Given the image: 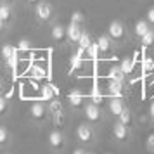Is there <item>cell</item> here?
<instances>
[{
  "instance_id": "obj_39",
  "label": "cell",
  "mask_w": 154,
  "mask_h": 154,
  "mask_svg": "<svg viewBox=\"0 0 154 154\" xmlns=\"http://www.w3.org/2000/svg\"><path fill=\"white\" fill-rule=\"evenodd\" d=\"M38 2H40V0H26V4H28L29 7H35V5L38 4Z\"/></svg>"
},
{
  "instance_id": "obj_43",
  "label": "cell",
  "mask_w": 154,
  "mask_h": 154,
  "mask_svg": "<svg viewBox=\"0 0 154 154\" xmlns=\"http://www.w3.org/2000/svg\"><path fill=\"white\" fill-rule=\"evenodd\" d=\"M7 154H12V152H7Z\"/></svg>"
},
{
  "instance_id": "obj_19",
  "label": "cell",
  "mask_w": 154,
  "mask_h": 154,
  "mask_svg": "<svg viewBox=\"0 0 154 154\" xmlns=\"http://www.w3.org/2000/svg\"><path fill=\"white\" fill-rule=\"evenodd\" d=\"M14 54H17V49H16V45H11V43H5V45L2 47V50H0V56H2L4 61L11 59Z\"/></svg>"
},
{
  "instance_id": "obj_31",
  "label": "cell",
  "mask_w": 154,
  "mask_h": 154,
  "mask_svg": "<svg viewBox=\"0 0 154 154\" xmlns=\"http://www.w3.org/2000/svg\"><path fill=\"white\" fill-rule=\"evenodd\" d=\"M5 63L9 64V68H11V69H16V68H17V63H19V52H17V54H14L11 59H7Z\"/></svg>"
},
{
  "instance_id": "obj_11",
  "label": "cell",
  "mask_w": 154,
  "mask_h": 154,
  "mask_svg": "<svg viewBox=\"0 0 154 154\" xmlns=\"http://www.w3.org/2000/svg\"><path fill=\"white\" fill-rule=\"evenodd\" d=\"M50 38L57 43V45H64V43L68 42V35H66V26L61 24V23H57L52 26L50 29Z\"/></svg>"
},
{
  "instance_id": "obj_5",
  "label": "cell",
  "mask_w": 154,
  "mask_h": 154,
  "mask_svg": "<svg viewBox=\"0 0 154 154\" xmlns=\"http://www.w3.org/2000/svg\"><path fill=\"white\" fill-rule=\"evenodd\" d=\"M83 114L85 119L92 125H100L104 121V112L100 109V106L94 104V102H88V104L83 106Z\"/></svg>"
},
{
  "instance_id": "obj_12",
  "label": "cell",
  "mask_w": 154,
  "mask_h": 154,
  "mask_svg": "<svg viewBox=\"0 0 154 154\" xmlns=\"http://www.w3.org/2000/svg\"><path fill=\"white\" fill-rule=\"evenodd\" d=\"M68 104H69V107L73 109V111L83 109V106H85L83 94H82L80 90H71L69 94H68Z\"/></svg>"
},
{
  "instance_id": "obj_41",
  "label": "cell",
  "mask_w": 154,
  "mask_h": 154,
  "mask_svg": "<svg viewBox=\"0 0 154 154\" xmlns=\"http://www.w3.org/2000/svg\"><path fill=\"white\" fill-rule=\"evenodd\" d=\"M87 154H95V152H90V151H87Z\"/></svg>"
},
{
  "instance_id": "obj_27",
  "label": "cell",
  "mask_w": 154,
  "mask_h": 154,
  "mask_svg": "<svg viewBox=\"0 0 154 154\" xmlns=\"http://www.w3.org/2000/svg\"><path fill=\"white\" fill-rule=\"evenodd\" d=\"M85 54H88V57H92V59H97L99 57V45H97V42H92L90 47L85 50Z\"/></svg>"
},
{
  "instance_id": "obj_2",
  "label": "cell",
  "mask_w": 154,
  "mask_h": 154,
  "mask_svg": "<svg viewBox=\"0 0 154 154\" xmlns=\"http://www.w3.org/2000/svg\"><path fill=\"white\" fill-rule=\"evenodd\" d=\"M28 118L31 123H35V125H45L50 118V111H49V106L45 100H36L31 104L28 111Z\"/></svg>"
},
{
  "instance_id": "obj_25",
  "label": "cell",
  "mask_w": 154,
  "mask_h": 154,
  "mask_svg": "<svg viewBox=\"0 0 154 154\" xmlns=\"http://www.w3.org/2000/svg\"><path fill=\"white\" fill-rule=\"evenodd\" d=\"M11 111V106H9V100L5 97L0 95V118H5Z\"/></svg>"
},
{
  "instance_id": "obj_9",
  "label": "cell",
  "mask_w": 154,
  "mask_h": 154,
  "mask_svg": "<svg viewBox=\"0 0 154 154\" xmlns=\"http://www.w3.org/2000/svg\"><path fill=\"white\" fill-rule=\"evenodd\" d=\"M83 33V24H78V23L71 21L66 28V35H68V43L71 45H78V40Z\"/></svg>"
},
{
  "instance_id": "obj_40",
  "label": "cell",
  "mask_w": 154,
  "mask_h": 154,
  "mask_svg": "<svg viewBox=\"0 0 154 154\" xmlns=\"http://www.w3.org/2000/svg\"><path fill=\"white\" fill-rule=\"evenodd\" d=\"M16 0H0V4H11V5H14Z\"/></svg>"
},
{
  "instance_id": "obj_38",
  "label": "cell",
  "mask_w": 154,
  "mask_h": 154,
  "mask_svg": "<svg viewBox=\"0 0 154 154\" xmlns=\"http://www.w3.org/2000/svg\"><path fill=\"white\" fill-rule=\"evenodd\" d=\"M73 154H87V151H85L83 147H78V149H75V151H73Z\"/></svg>"
},
{
  "instance_id": "obj_15",
  "label": "cell",
  "mask_w": 154,
  "mask_h": 154,
  "mask_svg": "<svg viewBox=\"0 0 154 154\" xmlns=\"http://www.w3.org/2000/svg\"><path fill=\"white\" fill-rule=\"evenodd\" d=\"M92 42H94V40H92L90 33L83 29V33H82L80 40H78V52H76L78 56H82V57H83V56H85V50H87L88 47H90V43H92Z\"/></svg>"
},
{
  "instance_id": "obj_4",
  "label": "cell",
  "mask_w": 154,
  "mask_h": 154,
  "mask_svg": "<svg viewBox=\"0 0 154 154\" xmlns=\"http://www.w3.org/2000/svg\"><path fill=\"white\" fill-rule=\"evenodd\" d=\"M33 11H35V17L38 24H47L54 17V7L49 0H40L33 7Z\"/></svg>"
},
{
  "instance_id": "obj_22",
  "label": "cell",
  "mask_w": 154,
  "mask_h": 154,
  "mask_svg": "<svg viewBox=\"0 0 154 154\" xmlns=\"http://www.w3.org/2000/svg\"><path fill=\"white\" fill-rule=\"evenodd\" d=\"M139 40H140V43H142L146 49H147V47H152V45H154V28H151L146 35L142 36V38H139Z\"/></svg>"
},
{
  "instance_id": "obj_7",
  "label": "cell",
  "mask_w": 154,
  "mask_h": 154,
  "mask_svg": "<svg viewBox=\"0 0 154 154\" xmlns=\"http://www.w3.org/2000/svg\"><path fill=\"white\" fill-rule=\"evenodd\" d=\"M49 147L54 154H59L64 151L66 147V139H64V133L57 128V130H50L49 132Z\"/></svg>"
},
{
  "instance_id": "obj_37",
  "label": "cell",
  "mask_w": 154,
  "mask_h": 154,
  "mask_svg": "<svg viewBox=\"0 0 154 154\" xmlns=\"http://www.w3.org/2000/svg\"><path fill=\"white\" fill-rule=\"evenodd\" d=\"M7 29H9V26H7L4 21H2V19H0V36L5 35V31H7Z\"/></svg>"
},
{
  "instance_id": "obj_10",
  "label": "cell",
  "mask_w": 154,
  "mask_h": 154,
  "mask_svg": "<svg viewBox=\"0 0 154 154\" xmlns=\"http://www.w3.org/2000/svg\"><path fill=\"white\" fill-rule=\"evenodd\" d=\"M99 45V57H107L109 54H112V49H114V42H112L109 35H100L97 40Z\"/></svg>"
},
{
  "instance_id": "obj_20",
  "label": "cell",
  "mask_w": 154,
  "mask_h": 154,
  "mask_svg": "<svg viewBox=\"0 0 154 154\" xmlns=\"http://www.w3.org/2000/svg\"><path fill=\"white\" fill-rule=\"evenodd\" d=\"M11 132L7 130V126L0 125V147H7L11 144Z\"/></svg>"
},
{
  "instance_id": "obj_32",
  "label": "cell",
  "mask_w": 154,
  "mask_h": 154,
  "mask_svg": "<svg viewBox=\"0 0 154 154\" xmlns=\"http://www.w3.org/2000/svg\"><path fill=\"white\" fill-rule=\"evenodd\" d=\"M146 19H147V23L151 24V28H154V7H149V9H147Z\"/></svg>"
},
{
  "instance_id": "obj_30",
  "label": "cell",
  "mask_w": 154,
  "mask_h": 154,
  "mask_svg": "<svg viewBox=\"0 0 154 154\" xmlns=\"http://www.w3.org/2000/svg\"><path fill=\"white\" fill-rule=\"evenodd\" d=\"M71 21L78 23V24H85V14L80 12V11H75V12L71 14Z\"/></svg>"
},
{
  "instance_id": "obj_6",
  "label": "cell",
  "mask_w": 154,
  "mask_h": 154,
  "mask_svg": "<svg viewBox=\"0 0 154 154\" xmlns=\"http://www.w3.org/2000/svg\"><path fill=\"white\" fill-rule=\"evenodd\" d=\"M112 139L119 142V144H128L130 139H132V128L130 126L123 125V123H119L118 119L114 121V125H112Z\"/></svg>"
},
{
  "instance_id": "obj_1",
  "label": "cell",
  "mask_w": 154,
  "mask_h": 154,
  "mask_svg": "<svg viewBox=\"0 0 154 154\" xmlns=\"http://www.w3.org/2000/svg\"><path fill=\"white\" fill-rule=\"evenodd\" d=\"M107 35L111 38L114 45H125L128 40H130V31L126 28V24L119 19H114V21L107 26Z\"/></svg>"
},
{
  "instance_id": "obj_17",
  "label": "cell",
  "mask_w": 154,
  "mask_h": 154,
  "mask_svg": "<svg viewBox=\"0 0 154 154\" xmlns=\"http://www.w3.org/2000/svg\"><path fill=\"white\" fill-rule=\"evenodd\" d=\"M149 29H151V24L147 23V19H140V21H137L133 24V35L137 38H142Z\"/></svg>"
},
{
  "instance_id": "obj_24",
  "label": "cell",
  "mask_w": 154,
  "mask_h": 154,
  "mask_svg": "<svg viewBox=\"0 0 154 154\" xmlns=\"http://www.w3.org/2000/svg\"><path fill=\"white\" fill-rule=\"evenodd\" d=\"M52 119H54V126L56 128H64V125H66V114H64V111L54 114Z\"/></svg>"
},
{
  "instance_id": "obj_42",
  "label": "cell",
  "mask_w": 154,
  "mask_h": 154,
  "mask_svg": "<svg viewBox=\"0 0 154 154\" xmlns=\"http://www.w3.org/2000/svg\"><path fill=\"white\" fill-rule=\"evenodd\" d=\"M106 154H111V152H106Z\"/></svg>"
},
{
  "instance_id": "obj_34",
  "label": "cell",
  "mask_w": 154,
  "mask_h": 154,
  "mask_svg": "<svg viewBox=\"0 0 154 154\" xmlns=\"http://www.w3.org/2000/svg\"><path fill=\"white\" fill-rule=\"evenodd\" d=\"M90 99H92V102H94V104H97V106L102 104V97H100V94H99L97 90H94V92H92Z\"/></svg>"
},
{
  "instance_id": "obj_16",
  "label": "cell",
  "mask_w": 154,
  "mask_h": 154,
  "mask_svg": "<svg viewBox=\"0 0 154 154\" xmlns=\"http://www.w3.org/2000/svg\"><path fill=\"white\" fill-rule=\"evenodd\" d=\"M116 119H118L119 123H123V125H126V126H130V128H132V126H133V112H132V109H130L128 106H125V107H123V111L116 116Z\"/></svg>"
},
{
  "instance_id": "obj_26",
  "label": "cell",
  "mask_w": 154,
  "mask_h": 154,
  "mask_svg": "<svg viewBox=\"0 0 154 154\" xmlns=\"http://www.w3.org/2000/svg\"><path fill=\"white\" fill-rule=\"evenodd\" d=\"M16 49H17V52H29L31 50V42L26 40V38H21L16 43Z\"/></svg>"
},
{
  "instance_id": "obj_29",
  "label": "cell",
  "mask_w": 154,
  "mask_h": 154,
  "mask_svg": "<svg viewBox=\"0 0 154 154\" xmlns=\"http://www.w3.org/2000/svg\"><path fill=\"white\" fill-rule=\"evenodd\" d=\"M29 73H31V76L36 78V80H42V78L45 76V69L40 68V66H33V68L29 69Z\"/></svg>"
},
{
  "instance_id": "obj_23",
  "label": "cell",
  "mask_w": 154,
  "mask_h": 154,
  "mask_svg": "<svg viewBox=\"0 0 154 154\" xmlns=\"http://www.w3.org/2000/svg\"><path fill=\"white\" fill-rule=\"evenodd\" d=\"M119 68L123 69V73H125L126 76L132 73L133 69V61H132V57H123V61H121V64H119Z\"/></svg>"
},
{
  "instance_id": "obj_28",
  "label": "cell",
  "mask_w": 154,
  "mask_h": 154,
  "mask_svg": "<svg viewBox=\"0 0 154 154\" xmlns=\"http://www.w3.org/2000/svg\"><path fill=\"white\" fill-rule=\"evenodd\" d=\"M109 75H111V78H114V80H123V82H125V73H123V69H121V68H119V66H114V68H112L111 69V73H109Z\"/></svg>"
},
{
  "instance_id": "obj_44",
  "label": "cell",
  "mask_w": 154,
  "mask_h": 154,
  "mask_svg": "<svg viewBox=\"0 0 154 154\" xmlns=\"http://www.w3.org/2000/svg\"><path fill=\"white\" fill-rule=\"evenodd\" d=\"M152 123H154V121H152Z\"/></svg>"
},
{
  "instance_id": "obj_13",
  "label": "cell",
  "mask_w": 154,
  "mask_h": 154,
  "mask_svg": "<svg viewBox=\"0 0 154 154\" xmlns=\"http://www.w3.org/2000/svg\"><path fill=\"white\" fill-rule=\"evenodd\" d=\"M0 19L7 24L9 28L14 23V7L11 4H0Z\"/></svg>"
},
{
  "instance_id": "obj_33",
  "label": "cell",
  "mask_w": 154,
  "mask_h": 154,
  "mask_svg": "<svg viewBox=\"0 0 154 154\" xmlns=\"http://www.w3.org/2000/svg\"><path fill=\"white\" fill-rule=\"evenodd\" d=\"M146 147H147V151H149V152H152V154H154V133H151V135L147 137Z\"/></svg>"
},
{
  "instance_id": "obj_35",
  "label": "cell",
  "mask_w": 154,
  "mask_h": 154,
  "mask_svg": "<svg viewBox=\"0 0 154 154\" xmlns=\"http://www.w3.org/2000/svg\"><path fill=\"white\" fill-rule=\"evenodd\" d=\"M71 66L73 68H82V56L75 54V56L71 57Z\"/></svg>"
},
{
  "instance_id": "obj_36",
  "label": "cell",
  "mask_w": 154,
  "mask_h": 154,
  "mask_svg": "<svg viewBox=\"0 0 154 154\" xmlns=\"http://www.w3.org/2000/svg\"><path fill=\"white\" fill-rule=\"evenodd\" d=\"M147 114H149V119H151V121H154V100L151 102V106H149V109H147Z\"/></svg>"
},
{
  "instance_id": "obj_14",
  "label": "cell",
  "mask_w": 154,
  "mask_h": 154,
  "mask_svg": "<svg viewBox=\"0 0 154 154\" xmlns=\"http://www.w3.org/2000/svg\"><path fill=\"white\" fill-rule=\"evenodd\" d=\"M125 106H126L125 97H111L109 99V104H107V111L111 112L112 116H118L119 112L123 111Z\"/></svg>"
},
{
  "instance_id": "obj_21",
  "label": "cell",
  "mask_w": 154,
  "mask_h": 154,
  "mask_svg": "<svg viewBox=\"0 0 154 154\" xmlns=\"http://www.w3.org/2000/svg\"><path fill=\"white\" fill-rule=\"evenodd\" d=\"M47 106H49L50 116H54V114H57V112L64 111V107H63V104H61V100H57V99H52V100H49V102H47Z\"/></svg>"
},
{
  "instance_id": "obj_3",
  "label": "cell",
  "mask_w": 154,
  "mask_h": 154,
  "mask_svg": "<svg viewBox=\"0 0 154 154\" xmlns=\"http://www.w3.org/2000/svg\"><path fill=\"white\" fill-rule=\"evenodd\" d=\"M76 139L82 142V146H94L97 142V132H95V125H92L88 121H83L76 126Z\"/></svg>"
},
{
  "instance_id": "obj_18",
  "label": "cell",
  "mask_w": 154,
  "mask_h": 154,
  "mask_svg": "<svg viewBox=\"0 0 154 154\" xmlns=\"http://www.w3.org/2000/svg\"><path fill=\"white\" fill-rule=\"evenodd\" d=\"M54 95H56V88H54V85H50V83L43 85L40 99H42V100H45V102H49V100H52V99H54Z\"/></svg>"
},
{
  "instance_id": "obj_8",
  "label": "cell",
  "mask_w": 154,
  "mask_h": 154,
  "mask_svg": "<svg viewBox=\"0 0 154 154\" xmlns=\"http://www.w3.org/2000/svg\"><path fill=\"white\" fill-rule=\"evenodd\" d=\"M107 90H109V95L111 97H125L126 95V87L123 80H114V78H109L107 82Z\"/></svg>"
}]
</instances>
